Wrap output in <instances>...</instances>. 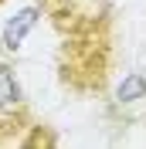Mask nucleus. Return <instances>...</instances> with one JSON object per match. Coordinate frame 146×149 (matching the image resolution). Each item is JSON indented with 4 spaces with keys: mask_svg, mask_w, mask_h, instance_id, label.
Returning <instances> with one entry per match:
<instances>
[{
    "mask_svg": "<svg viewBox=\"0 0 146 149\" xmlns=\"http://www.w3.org/2000/svg\"><path fill=\"white\" fill-rule=\"evenodd\" d=\"M34 24H37V7L17 10V14L7 20V27H4V47H7V51H17V47L24 44V37L31 34Z\"/></svg>",
    "mask_w": 146,
    "mask_h": 149,
    "instance_id": "f257e3e1",
    "label": "nucleus"
},
{
    "mask_svg": "<svg viewBox=\"0 0 146 149\" xmlns=\"http://www.w3.org/2000/svg\"><path fill=\"white\" fill-rule=\"evenodd\" d=\"M20 102V85L17 78L7 71V68H0V109H14Z\"/></svg>",
    "mask_w": 146,
    "mask_h": 149,
    "instance_id": "f03ea898",
    "label": "nucleus"
},
{
    "mask_svg": "<svg viewBox=\"0 0 146 149\" xmlns=\"http://www.w3.org/2000/svg\"><path fill=\"white\" fill-rule=\"evenodd\" d=\"M143 95H146V78L143 74L122 78V85H119V102H136V98H143Z\"/></svg>",
    "mask_w": 146,
    "mask_h": 149,
    "instance_id": "7ed1b4c3",
    "label": "nucleus"
}]
</instances>
